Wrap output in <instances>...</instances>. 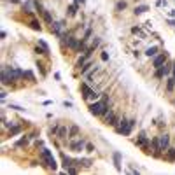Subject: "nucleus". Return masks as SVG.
<instances>
[{
    "label": "nucleus",
    "instance_id": "1",
    "mask_svg": "<svg viewBox=\"0 0 175 175\" xmlns=\"http://www.w3.org/2000/svg\"><path fill=\"white\" fill-rule=\"evenodd\" d=\"M89 112L93 116H107L109 109H107V103L105 102H95L89 105Z\"/></svg>",
    "mask_w": 175,
    "mask_h": 175
},
{
    "label": "nucleus",
    "instance_id": "2",
    "mask_svg": "<svg viewBox=\"0 0 175 175\" xmlns=\"http://www.w3.org/2000/svg\"><path fill=\"white\" fill-rule=\"evenodd\" d=\"M121 124L119 126H116V131L117 133H121L124 135V137H128V135L131 133V130H133V126H135V121L131 119V121H126V119H121Z\"/></svg>",
    "mask_w": 175,
    "mask_h": 175
},
{
    "label": "nucleus",
    "instance_id": "3",
    "mask_svg": "<svg viewBox=\"0 0 175 175\" xmlns=\"http://www.w3.org/2000/svg\"><path fill=\"white\" fill-rule=\"evenodd\" d=\"M42 159L47 163L46 166H49L51 170H56L58 165H56V161H54V158H53V152H51L49 149H42Z\"/></svg>",
    "mask_w": 175,
    "mask_h": 175
},
{
    "label": "nucleus",
    "instance_id": "4",
    "mask_svg": "<svg viewBox=\"0 0 175 175\" xmlns=\"http://www.w3.org/2000/svg\"><path fill=\"white\" fill-rule=\"evenodd\" d=\"M135 144H137L138 147L144 149V152H145V154H149V145H151V142H149V138H147V135H145V131H142V133L138 135V138L135 140Z\"/></svg>",
    "mask_w": 175,
    "mask_h": 175
},
{
    "label": "nucleus",
    "instance_id": "5",
    "mask_svg": "<svg viewBox=\"0 0 175 175\" xmlns=\"http://www.w3.org/2000/svg\"><path fill=\"white\" fill-rule=\"evenodd\" d=\"M172 68H174V63H168V61H166L165 65H161L159 68H156V74H154V75H156L158 79H163L166 74H170V72H172Z\"/></svg>",
    "mask_w": 175,
    "mask_h": 175
},
{
    "label": "nucleus",
    "instance_id": "6",
    "mask_svg": "<svg viewBox=\"0 0 175 175\" xmlns=\"http://www.w3.org/2000/svg\"><path fill=\"white\" fill-rule=\"evenodd\" d=\"M151 145H152V154L154 158H161V144H159V137H154L151 140Z\"/></svg>",
    "mask_w": 175,
    "mask_h": 175
},
{
    "label": "nucleus",
    "instance_id": "7",
    "mask_svg": "<svg viewBox=\"0 0 175 175\" xmlns=\"http://www.w3.org/2000/svg\"><path fill=\"white\" fill-rule=\"evenodd\" d=\"M166 60H168V54H166V53L156 54V56H154V60H152V67H154V68H159L161 65H165V63H166Z\"/></svg>",
    "mask_w": 175,
    "mask_h": 175
},
{
    "label": "nucleus",
    "instance_id": "8",
    "mask_svg": "<svg viewBox=\"0 0 175 175\" xmlns=\"http://www.w3.org/2000/svg\"><path fill=\"white\" fill-rule=\"evenodd\" d=\"M81 93H82V98H84V100H89V98H91V95H93L95 91H91V88H89L86 82H82V84H81Z\"/></svg>",
    "mask_w": 175,
    "mask_h": 175
},
{
    "label": "nucleus",
    "instance_id": "9",
    "mask_svg": "<svg viewBox=\"0 0 175 175\" xmlns=\"http://www.w3.org/2000/svg\"><path fill=\"white\" fill-rule=\"evenodd\" d=\"M159 144H161V151H166L170 147V135H159Z\"/></svg>",
    "mask_w": 175,
    "mask_h": 175
},
{
    "label": "nucleus",
    "instance_id": "10",
    "mask_svg": "<svg viewBox=\"0 0 175 175\" xmlns=\"http://www.w3.org/2000/svg\"><path fill=\"white\" fill-rule=\"evenodd\" d=\"M84 145H86V140H77V142H72L70 144V149L75 151V152H81Z\"/></svg>",
    "mask_w": 175,
    "mask_h": 175
},
{
    "label": "nucleus",
    "instance_id": "11",
    "mask_svg": "<svg viewBox=\"0 0 175 175\" xmlns=\"http://www.w3.org/2000/svg\"><path fill=\"white\" fill-rule=\"evenodd\" d=\"M112 158H114V166H116V170H117V172H121V154L116 151V152L112 154Z\"/></svg>",
    "mask_w": 175,
    "mask_h": 175
},
{
    "label": "nucleus",
    "instance_id": "12",
    "mask_svg": "<svg viewBox=\"0 0 175 175\" xmlns=\"http://www.w3.org/2000/svg\"><path fill=\"white\" fill-rule=\"evenodd\" d=\"M65 42H67L68 47H70V49H74V51H75V49H77V46H79V41H77V39H74V37H67Z\"/></svg>",
    "mask_w": 175,
    "mask_h": 175
},
{
    "label": "nucleus",
    "instance_id": "13",
    "mask_svg": "<svg viewBox=\"0 0 175 175\" xmlns=\"http://www.w3.org/2000/svg\"><path fill=\"white\" fill-rule=\"evenodd\" d=\"M105 124H110V126H116V124H117V116L110 112V114H109L107 117H105Z\"/></svg>",
    "mask_w": 175,
    "mask_h": 175
},
{
    "label": "nucleus",
    "instance_id": "14",
    "mask_svg": "<svg viewBox=\"0 0 175 175\" xmlns=\"http://www.w3.org/2000/svg\"><path fill=\"white\" fill-rule=\"evenodd\" d=\"M77 9H79V2H75V4H72V5H68V16L72 18V16H75L77 14Z\"/></svg>",
    "mask_w": 175,
    "mask_h": 175
},
{
    "label": "nucleus",
    "instance_id": "15",
    "mask_svg": "<svg viewBox=\"0 0 175 175\" xmlns=\"http://www.w3.org/2000/svg\"><path fill=\"white\" fill-rule=\"evenodd\" d=\"M165 152H166V156H165V159H166V161H175V149L168 147Z\"/></svg>",
    "mask_w": 175,
    "mask_h": 175
},
{
    "label": "nucleus",
    "instance_id": "16",
    "mask_svg": "<svg viewBox=\"0 0 175 175\" xmlns=\"http://www.w3.org/2000/svg\"><path fill=\"white\" fill-rule=\"evenodd\" d=\"M158 54V46H152V47H147L145 49V56H149V58H152V56H156Z\"/></svg>",
    "mask_w": 175,
    "mask_h": 175
},
{
    "label": "nucleus",
    "instance_id": "17",
    "mask_svg": "<svg viewBox=\"0 0 175 175\" xmlns=\"http://www.w3.org/2000/svg\"><path fill=\"white\" fill-rule=\"evenodd\" d=\"M174 88H175V79L174 77H168L166 79V91H172Z\"/></svg>",
    "mask_w": 175,
    "mask_h": 175
},
{
    "label": "nucleus",
    "instance_id": "18",
    "mask_svg": "<svg viewBox=\"0 0 175 175\" xmlns=\"http://www.w3.org/2000/svg\"><path fill=\"white\" fill-rule=\"evenodd\" d=\"M56 135H58V138H61V140H63V138H67V137H68V130H67V128H60Z\"/></svg>",
    "mask_w": 175,
    "mask_h": 175
},
{
    "label": "nucleus",
    "instance_id": "19",
    "mask_svg": "<svg viewBox=\"0 0 175 175\" xmlns=\"http://www.w3.org/2000/svg\"><path fill=\"white\" fill-rule=\"evenodd\" d=\"M128 7V4L124 2V0H119V2H116V11H124Z\"/></svg>",
    "mask_w": 175,
    "mask_h": 175
},
{
    "label": "nucleus",
    "instance_id": "20",
    "mask_svg": "<svg viewBox=\"0 0 175 175\" xmlns=\"http://www.w3.org/2000/svg\"><path fill=\"white\" fill-rule=\"evenodd\" d=\"M149 11V7L147 5H138V7H135V14H144V13H147Z\"/></svg>",
    "mask_w": 175,
    "mask_h": 175
},
{
    "label": "nucleus",
    "instance_id": "21",
    "mask_svg": "<svg viewBox=\"0 0 175 175\" xmlns=\"http://www.w3.org/2000/svg\"><path fill=\"white\" fill-rule=\"evenodd\" d=\"M42 18H44V21H46V23H53L51 14H49V11H46V9H44V13H42Z\"/></svg>",
    "mask_w": 175,
    "mask_h": 175
},
{
    "label": "nucleus",
    "instance_id": "22",
    "mask_svg": "<svg viewBox=\"0 0 175 175\" xmlns=\"http://www.w3.org/2000/svg\"><path fill=\"white\" fill-rule=\"evenodd\" d=\"M79 133V126H70V130H68V137H75V135Z\"/></svg>",
    "mask_w": 175,
    "mask_h": 175
},
{
    "label": "nucleus",
    "instance_id": "23",
    "mask_svg": "<svg viewBox=\"0 0 175 175\" xmlns=\"http://www.w3.org/2000/svg\"><path fill=\"white\" fill-rule=\"evenodd\" d=\"M88 58H89V56H88V54L84 53V56H81V58H79V60H77V65H75V67H79V68H81L82 65H84V61H86V60H88Z\"/></svg>",
    "mask_w": 175,
    "mask_h": 175
},
{
    "label": "nucleus",
    "instance_id": "24",
    "mask_svg": "<svg viewBox=\"0 0 175 175\" xmlns=\"http://www.w3.org/2000/svg\"><path fill=\"white\" fill-rule=\"evenodd\" d=\"M23 77H28V79H30V82H35V77H33V74H32L30 70L23 72Z\"/></svg>",
    "mask_w": 175,
    "mask_h": 175
},
{
    "label": "nucleus",
    "instance_id": "25",
    "mask_svg": "<svg viewBox=\"0 0 175 175\" xmlns=\"http://www.w3.org/2000/svg\"><path fill=\"white\" fill-rule=\"evenodd\" d=\"M39 44H41V47H42V49L46 51V56H49V46H47V44H46L44 41H41Z\"/></svg>",
    "mask_w": 175,
    "mask_h": 175
},
{
    "label": "nucleus",
    "instance_id": "26",
    "mask_svg": "<svg viewBox=\"0 0 175 175\" xmlns=\"http://www.w3.org/2000/svg\"><path fill=\"white\" fill-rule=\"evenodd\" d=\"M89 67H93V63H91V61H89V63H86V65H82V67H81V74H86Z\"/></svg>",
    "mask_w": 175,
    "mask_h": 175
},
{
    "label": "nucleus",
    "instance_id": "27",
    "mask_svg": "<svg viewBox=\"0 0 175 175\" xmlns=\"http://www.w3.org/2000/svg\"><path fill=\"white\" fill-rule=\"evenodd\" d=\"M9 109H14V110H19V112H23L25 109L21 107V105H16V103H9Z\"/></svg>",
    "mask_w": 175,
    "mask_h": 175
},
{
    "label": "nucleus",
    "instance_id": "28",
    "mask_svg": "<svg viewBox=\"0 0 175 175\" xmlns=\"http://www.w3.org/2000/svg\"><path fill=\"white\" fill-rule=\"evenodd\" d=\"M30 27L33 28V30H39V32H41V25H39L35 19H33V21H30Z\"/></svg>",
    "mask_w": 175,
    "mask_h": 175
},
{
    "label": "nucleus",
    "instance_id": "29",
    "mask_svg": "<svg viewBox=\"0 0 175 175\" xmlns=\"http://www.w3.org/2000/svg\"><path fill=\"white\" fill-rule=\"evenodd\" d=\"M23 9H27V13L30 14V13H32V2H27V4L23 5Z\"/></svg>",
    "mask_w": 175,
    "mask_h": 175
},
{
    "label": "nucleus",
    "instance_id": "30",
    "mask_svg": "<svg viewBox=\"0 0 175 175\" xmlns=\"http://www.w3.org/2000/svg\"><path fill=\"white\" fill-rule=\"evenodd\" d=\"M131 32H133V33H138V35H144V33H142V30H140L138 27H133V28H131Z\"/></svg>",
    "mask_w": 175,
    "mask_h": 175
},
{
    "label": "nucleus",
    "instance_id": "31",
    "mask_svg": "<svg viewBox=\"0 0 175 175\" xmlns=\"http://www.w3.org/2000/svg\"><path fill=\"white\" fill-rule=\"evenodd\" d=\"M156 5H158V7H163V5H166V0H158V2H156Z\"/></svg>",
    "mask_w": 175,
    "mask_h": 175
},
{
    "label": "nucleus",
    "instance_id": "32",
    "mask_svg": "<svg viewBox=\"0 0 175 175\" xmlns=\"http://www.w3.org/2000/svg\"><path fill=\"white\" fill-rule=\"evenodd\" d=\"M67 172H68V174H77V170H75L74 166H68V168H67Z\"/></svg>",
    "mask_w": 175,
    "mask_h": 175
},
{
    "label": "nucleus",
    "instance_id": "33",
    "mask_svg": "<svg viewBox=\"0 0 175 175\" xmlns=\"http://www.w3.org/2000/svg\"><path fill=\"white\" fill-rule=\"evenodd\" d=\"M166 23H168L170 27H175V18H172V19H166Z\"/></svg>",
    "mask_w": 175,
    "mask_h": 175
},
{
    "label": "nucleus",
    "instance_id": "34",
    "mask_svg": "<svg viewBox=\"0 0 175 175\" xmlns=\"http://www.w3.org/2000/svg\"><path fill=\"white\" fill-rule=\"evenodd\" d=\"M19 133V128H11V135H18Z\"/></svg>",
    "mask_w": 175,
    "mask_h": 175
},
{
    "label": "nucleus",
    "instance_id": "35",
    "mask_svg": "<svg viewBox=\"0 0 175 175\" xmlns=\"http://www.w3.org/2000/svg\"><path fill=\"white\" fill-rule=\"evenodd\" d=\"M82 163H84V166H86V168H88V166H91V161H89V159H82Z\"/></svg>",
    "mask_w": 175,
    "mask_h": 175
},
{
    "label": "nucleus",
    "instance_id": "36",
    "mask_svg": "<svg viewBox=\"0 0 175 175\" xmlns=\"http://www.w3.org/2000/svg\"><path fill=\"white\" fill-rule=\"evenodd\" d=\"M102 60H103V61H107V60H109V54L107 53H102Z\"/></svg>",
    "mask_w": 175,
    "mask_h": 175
},
{
    "label": "nucleus",
    "instance_id": "37",
    "mask_svg": "<svg viewBox=\"0 0 175 175\" xmlns=\"http://www.w3.org/2000/svg\"><path fill=\"white\" fill-rule=\"evenodd\" d=\"M86 149H88L89 152H93V151H95V149H93V145H91V144H88V145H86Z\"/></svg>",
    "mask_w": 175,
    "mask_h": 175
},
{
    "label": "nucleus",
    "instance_id": "38",
    "mask_svg": "<svg viewBox=\"0 0 175 175\" xmlns=\"http://www.w3.org/2000/svg\"><path fill=\"white\" fill-rule=\"evenodd\" d=\"M170 18H175V9H172V11H170Z\"/></svg>",
    "mask_w": 175,
    "mask_h": 175
},
{
    "label": "nucleus",
    "instance_id": "39",
    "mask_svg": "<svg viewBox=\"0 0 175 175\" xmlns=\"http://www.w3.org/2000/svg\"><path fill=\"white\" fill-rule=\"evenodd\" d=\"M172 74H174V79H175V61H174V68H172Z\"/></svg>",
    "mask_w": 175,
    "mask_h": 175
},
{
    "label": "nucleus",
    "instance_id": "40",
    "mask_svg": "<svg viewBox=\"0 0 175 175\" xmlns=\"http://www.w3.org/2000/svg\"><path fill=\"white\" fill-rule=\"evenodd\" d=\"M77 2H79V4H84V2H86V0H77Z\"/></svg>",
    "mask_w": 175,
    "mask_h": 175
}]
</instances>
